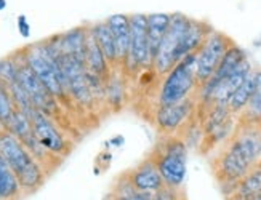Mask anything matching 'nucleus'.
Segmentation results:
<instances>
[{"label": "nucleus", "mask_w": 261, "mask_h": 200, "mask_svg": "<svg viewBox=\"0 0 261 200\" xmlns=\"http://www.w3.org/2000/svg\"><path fill=\"white\" fill-rule=\"evenodd\" d=\"M0 155L15 172L22 192H36L45 183L42 165L32 157L24 144L7 130L0 131Z\"/></svg>", "instance_id": "1"}, {"label": "nucleus", "mask_w": 261, "mask_h": 200, "mask_svg": "<svg viewBox=\"0 0 261 200\" xmlns=\"http://www.w3.org/2000/svg\"><path fill=\"white\" fill-rule=\"evenodd\" d=\"M188 149L179 135H162L157 141L151 155L167 187H183L188 175Z\"/></svg>", "instance_id": "2"}, {"label": "nucleus", "mask_w": 261, "mask_h": 200, "mask_svg": "<svg viewBox=\"0 0 261 200\" xmlns=\"http://www.w3.org/2000/svg\"><path fill=\"white\" fill-rule=\"evenodd\" d=\"M196 53L185 56L164 75L157 93V106L175 104L196 95L199 88L196 79Z\"/></svg>", "instance_id": "3"}, {"label": "nucleus", "mask_w": 261, "mask_h": 200, "mask_svg": "<svg viewBox=\"0 0 261 200\" xmlns=\"http://www.w3.org/2000/svg\"><path fill=\"white\" fill-rule=\"evenodd\" d=\"M191 19L192 18L186 16L185 13H172L170 26L161 42L157 54L152 60V69L157 75H165L176 64V50L191 24Z\"/></svg>", "instance_id": "4"}, {"label": "nucleus", "mask_w": 261, "mask_h": 200, "mask_svg": "<svg viewBox=\"0 0 261 200\" xmlns=\"http://www.w3.org/2000/svg\"><path fill=\"white\" fill-rule=\"evenodd\" d=\"M130 16V48L122 69L136 74L141 69L152 68L149 43H147V15L132 13Z\"/></svg>", "instance_id": "5"}, {"label": "nucleus", "mask_w": 261, "mask_h": 200, "mask_svg": "<svg viewBox=\"0 0 261 200\" xmlns=\"http://www.w3.org/2000/svg\"><path fill=\"white\" fill-rule=\"evenodd\" d=\"M232 40L223 32L213 29L207 36L205 42L196 53V79L197 83H205L217 71L224 53L232 45Z\"/></svg>", "instance_id": "6"}, {"label": "nucleus", "mask_w": 261, "mask_h": 200, "mask_svg": "<svg viewBox=\"0 0 261 200\" xmlns=\"http://www.w3.org/2000/svg\"><path fill=\"white\" fill-rule=\"evenodd\" d=\"M196 114H197V99L194 95L175 104L157 106L154 112V124L162 131V135H178Z\"/></svg>", "instance_id": "7"}, {"label": "nucleus", "mask_w": 261, "mask_h": 200, "mask_svg": "<svg viewBox=\"0 0 261 200\" xmlns=\"http://www.w3.org/2000/svg\"><path fill=\"white\" fill-rule=\"evenodd\" d=\"M15 56L18 61V80L28 92L34 107L43 114L51 116L55 110L58 109V106H56V98L48 92V88L40 82L36 72L29 68V64L24 61L21 50L15 53Z\"/></svg>", "instance_id": "8"}, {"label": "nucleus", "mask_w": 261, "mask_h": 200, "mask_svg": "<svg viewBox=\"0 0 261 200\" xmlns=\"http://www.w3.org/2000/svg\"><path fill=\"white\" fill-rule=\"evenodd\" d=\"M60 68L63 71V75L66 79L67 93L72 96L79 104L90 106L93 101L92 90L88 87L87 80V68L85 63L79 61L71 54H60Z\"/></svg>", "instance_id": "9"}, {"label": "nucleus", "mask_w": 261, "mask_h": 200, "mask_svg": "<svg viewBox=\"0 0 261 200\" xmlns=\"http://www.w3.org/2000/svg\"><path fill=\"white\" fill-rule=\"evenodd\" d=\"M252 168L253 166L228 144L213 162V172L220 183H239Z\"/></svg>", "instance_id": "10"}, {"label": "nucleus", "mask_w": 261, "mask_h": 200, "mask_svg": "<svg viewBox=\"0 0 261 200\" xmlns=\"http://www.w3.org/2000/svg\"><path fill=\"white\" fill-rule=\"evenodd\" d=\"M31 122H32L34 135H36L39 142L48 152L63 154V155L67 152V148H69L67 146V141L63 136V133L58 130V127L51 122L50 116L40 112V110H36L34 116L31 117Z\"/></svg>", "instance_id": "11"}, {"label": "nucleus", "mask_w": 261, "mask_h": 200, "mask_svg": "<svg viewBox=\"0 0 261 200\" xmlns=\"http://www.w3.org/2000/svg\"><path fill=\"white\" fill-rule=\"evenodd\" d=\"M127 176L132 186L136 191L141 192H157L159 189H162L165 186L161 172H159L155 160L152 159L151 154L144 157L135 168L127 172Z\"/></svg>", "instance_id": "12"}, {"label": "nucleus", "mask_w": 261, "mask_h": 200, "mask_svg": "<svg viewBox=\"0 0 261 200\" xmlns=\"http://www.w3.org/2000/svg\"><path fill=\"white\" fill-rule=\"evenodd\" d=\"M253 71L252 63L245 60L239 68L232 71L228 77H224L221 82H218L213 88V93L210 98V104H228L229 98L234 95V92L242 85L245 77ZM208 104V106H210Z\"/></svg>", "instance_id": "13"}, {"label": "nucleus", "mask_w": 261, "mask_h": 200, "mask_svg": "<svg viewBox=\"0 0 261 200\" xmlns=\"http://www.w3.org/2000/svg\"><path fill=\"white\" fill-rule=\"evenodd\" d=\"M213 31V27L205 23V21H199V19H191V24L188 31L185 32L183 39L179 42V47L176 50V63H179L185 56L191 53H196L202 43L205 42L207 36Z\"/></svg>", "instance_id": "14"}, {"label": "nucleus", "mask_w": 261, "mask_h": 200, "mask_svg": "<svg viewBox=\"0 0 261 200\" xmlns=\"http://www.w3.org/2000/svg\"><path fill=\"white\" fill-rule=\"evenodd\" d=\"M85 68L88 72L101 77L105 82L112 72L111 64L108 63L105 53L101 51L98 42H96L93 32L90 27H88V34H87V45H85Z\"/></svg>", "instance_id": "15"}, {"label": "nucleus", "mask_w": 261, "mask_h": 200, "mask_svg": "<svg viewBox=\"0 0 261 200\" xmlns=\"http://www.w3.org/2000/svg\"><path fill=\"white\" fill-rule=\"evenodd\" d=\"M87 34L88 27H74L71 31L64 32L53 37L60 51L64 54H71L79 61L85 63V45H87Z\"/></svg>", "instance_id": "16"}, {"label": "nucleus", "mask_w": 261, "mask_h": 200, "mask_svg": "<svg viewBox=\"0 0 261 200\" xmlns=\"http://www.w3.org/2000/svg\"><path fill=\"white\" fill-rule=\"evenodd\" d=\"M106 23L111 27L112 36H114L119 54V64L122 66L128 56L130 48V16L123 13H116L111 15L106 19Z\"/></svg>", "instance_id": "17"}, {"label": "nucleus", "mask_w": 261, "mask_h": 200, "mask_svg": "<svg viewBox=\"0 0 261 200\" xmlns=\"http://www.w3.org/2000/svg\"><path fill=\"white\" fill-rule=\"evenodd\" d=\"M172 21V13H149L147 15V43H149L151 63L161 47V42Z\"/></svg>", "instance_id": "18"}, {"label": "nucleus", "mask_w": 261, "mask_h": 200, "mask_svg": "<svg viewBox=\"0 0 261 200\" xmlns=\"http://www.w3.org/2000/svg\"><path fill=\"white\" fill-rule=\"evenodd\" d=\"M93 36L98 42V45L101 48V51L105 53V56L108 60V63L111 64V68H117L119 64V54H117V45H116V40L114 36H112L111 27L108 26L106 21L103 23H96L92 27Z\"/></svg>", "instance_id": "19"}, {"label": "nucleus", "mask_w": 261, "mask_h": 200, "mask_svg": "<svg viewBox=\"0 0 261 200\" xmlns=\"http://www.w3.org/2000/svg\"><path fill=\"white\" fill-rule=\"evenodd\" d=\"M22 189L15 172L0 155V200H19Z\"/></svg>", "instance_id": "20"}, {"label": "nucleus", "mask_w": 261, "mask_h": 200, "mask_svg": "<svg viewBox=\"0 0 261 200\" xmlns=\"http://www.w3.org/2000/svg\"><path fill=\"white\" fill-rule=\"evenodd\" d=\"M242 124H261V69H255V90L245 109L237 116Z\"/></svg>", "instance_id": "21"}, {"label": "nucleus", "mask_w": 261, "mask_h": 200, "mask_svg": "<svg viewBox=\"0 0 261 200\" xmlns=\"http://www.w3.org/2000/svg\"><path fill=\"white\" fill-rule=\"evenodd\" d=\"M253 90H255V69L245 77L242 85L237 88L234 95L229 98L228 106L234 116H239L245 109V106L248 104V101H250V98L253 95Z\"/></svg>", "instance_id": "22"}, {"label": "nucleus", "mask_w": 261, "mask_h": 200, "mask_svg": "<svg viewBox=\"0 0 261 200\" xmlns=\"http://www.w3.org/2000/svg\"><path fill=\"white\" fill-rule=\"evenodd\" d=\"M258 194H261V163L255 165L253 168L237 183V189L234 195H239L242 198H250Z\"/></svg>", "instance_id": "23"}, {"label": "nucleus", "mask_w": 261, "mask_h": 200, "mask_svg": "<svg viewBox=\"0 0 261 200\" xmlns=\"http://www.w3.org/2000/svg\"><path fill=\"white\" fill-rule=\"evenodd\" d=\"M4 130L10 131L11 135H15L19 141H24L34 133L31 119L24 112H21L19 109H16L13 112V116L8 119V122L4 125Z\"/></svg>", "instance_id": "24"}, {"label": "nucleus", "mask_w": 261, "mask_h": 200, "mask_svg": "<svg viewBox=\"0 0 261 200\" xmlns=\"http://www.w3.org/2000/svg\"><path fill=\"white\" fill-rule=\"evenodd\" d=\"M105 96L108 99L109 106L119 109L123 104V99H125V88H123L122 82V75L112 74L106 79L105 82Z\"/></svg>", "instance_id": "25"}, {"label": "nucleus", "mask_w": 261, "mask_h": 200, "mask_svg": "<svg viewBox=\"0 0 261 200\" xmlns=\"http://www.w3.org/2000/svg\"><path fill=\"white\" fill-rule=\"evenodd\" d=\"M8 92L11 95V98H13V103L16 106V109H19L21 112H24L29 119L34 116V112H36V107H34L31 98L28 95V92L24 90V87H22L19 83V80L13 82L11 85H8Z\"/></svg>", "instance_id": "26"}, {"label": "nucleus", "mask_w": 261, "mask_h": 200, "mask_svg": "<svg viewBox=\"0 0 261 200\" xmlns=\"http://www.w3.org/2000/svg\"><path fill=\"white\" fill-rule=\"evenodd\" d=\"M0 80L7 87L18 80V61L15 54L0 60Z\"/></svg>", "instance_id": "27"}, {"label": "nucleus", "mask_w": 261, "mask_h": 200, "mask_svg": "<svg viewBox=\"0 0 261 200\" xmlns=\"http://www.w3.org/2000/svg\"><path fill=\"white\" fill-rule=\"evenodd\" d=\"M16 110V106L13 103V98H11L8 87L0 80V122L2 125H5L8 119L13 116V112Z\"/></svg>", "instance_id": "28"}, {"label": "nucleus", "mask_w": 261, "mask_h": 200, "mask_svg": "<svg viewBox=\"0 0 261 200\" xmlns=\"http://www.w3.org/2000/svg\"><path fill=\"white\" fill-rule=\"evenodd\" d=\"M152 200H186V195L183 192V189H172L164 186L157 192H154Z\"/></svg>", "instance_id": "29"}, {"label": "nucleus", "mask_w": 261, "mask_h": 200, "mask_svg": "<svg viewBox=\"0 0 261 200\" xmlns=\"http://www.w3.org/2000/svg\"><path fill=\"white\" fill-rule=\"evenodd\" d=\"M18 31H19L21 37H24V39L31 37V24H29V21L24 15L18 16Z\"/></svg>", "instance_id": "30"}, {"label": "nucleus", "mask_w": 261, "mask_h": 200, "mask_svg": "<svg viewBox=\"0 0 261 200\" xmlns=\"http://www.w3.org/2000/svg\"><path fill=\"white\" fill-rule=\"evenodd\" d=\"M154 192H141V191H135L128 200H152Z\"/></svg>", "instance_id": "31"}, {"label": "nucleus", "mask_w": 261, "mask_h": 200, "mask_svg": "<svg viewBox=\"0 0 261 200\" xmlns=\"http://www.w3.org/2000/svg\"><path fill=\"white\" fill-rule=\"evenodd\" d=\"M123 136H116V138H112L111 139V144H114V146H120V144H123Z\"/></svg>", "instance_id": "32"}, {"label": "nucleus", "mask_w": 261, "mask_h": 200, "mask_svg": "<svg viewBox=\"0 0 261 200\" xmlns=\"http://www.w3.org/2000/svg\"><path fill=\"white\" fill-rule=\"evenodd\" d=\"M7 7V0H0V12Z\"/></svg>", "instance_id": "33"}, {"label": "nucleus", "mask_w": 261, "mask_h": 200, "mask_svg": "<svg viewBox=\"0 0 261 200\" xmlns=\"http://www.w3.org/2000/svg\"><path fill=\"white\" fill-rule=\"evenodd\" d=\"M245 200H261V194H258V195H253V197H250V198H245Z\"/></svg>", "instance_id": "34"}, {"label": "nucleus", "mask_w": 261, "mask_h": 200, "mask_svg": "<svg viewBox=\"0 0 261 200\" xmlns=\"http://www.w3.org/2000/svg\"><path fill=\"white\" fill-rule=\"evenodd\" d=\"M111 200H125V198H119V197H114V195H109Z\"/></svg>", "instance_id": "35"}, {"label": "nucleus", "mask_w": 261, "mask_h": 200, "mask_svg": "<svg viewBox=\"0 0 261 200\" xmlns=\"http://www.w3.org/2000/svg\"><path fill=\"white\" fill-rule=\"evenodd\" d=\"M259 127H261V124H259Z\"/></svg>", "instance_id": "36"}, {"label": "nucleus", "mask_w": 261, "mask_h": 200, "mask_svg": "<svg viewBox=\"0 0 261 200\" xmlns=\"http://www.w3.org/2000/svg\"><path fill=\"white\" fill-rule=\"evenodd\" d=\"M259 163H261V160H259Z\"/></svg>", "instance_id": "37"}]
</instances>
